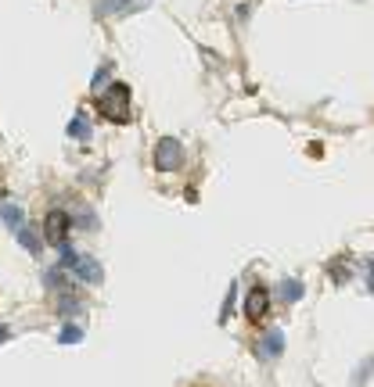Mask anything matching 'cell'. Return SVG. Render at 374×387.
Listing matches in <instances>:
<instances>
[{
	"label": "cell",
	"mask_w": 374,
	"mask_h": 387,
	"mask_svg": "<svg viewBox=\"0 0 374 387\" xmlns=\"http://www.w3.org/2000/svg\"><path fill=\"white\" fill-rule=\"evenodd\" d=\"M108 72H112V64H104V69L94 75V90H101V83H108Z\"/></svg>",
	"instance_id": "obj_14"
},
{
	"label": "cell",
	"mask_w": 374,
	"mask_h": 387,
	"mask_svg": "<svg viewBox=\"0 0 374 387\" xmlns=\"http://www.w3.org/2000/svg\"><path fill=\"white\" fill-rule=\"evenodd\" d=\"M280 351H285V333H280V330H267V333H263V341H259V348H256V355L263 362H270V359H277Z\"/></svg>",
	"instance_id": "obj_6"
},
{
	"label": "cell",
	"mask_w": 374,
	"mask_h": 387,
	"mask_svg": "<svg viewBox=\"0 0 374 387\" xmlns=\"http://www.w3.org/2000/svg\"><path fill=\"white\" fill-rule=\"evenodd\" d=\"M69 230H72V219H69V212H47V219H43V240L51 248H58V251H65L69 248Z\"/></svg>",
	"instance_id": "obj_3"
},
{
	"label": "cell",
	"mask_w": 374,
	"mask_h": 387,
	"mask_svg": "<svg viewBox=\"0 0 374 387\" xmlns=\"http://www.w3.org/2000/svg\"><path fill=\"white\" fill-rule=\"evenodd\" d=\"M267 312H270V290L267 287H252L245 294V316L252 319V322H259Z\"/></svg>",
	"instance_id": "obj_5"
},
{
	"label": "cell",
	"mask_w": 374,
	"mask_h": 387,
	"mask_svg": "<svg viewBox=\"0 0 374 387\" xmlns=\"http://www.w3.org/2000/svg\"><path fill=\"white\" fill-rule=\"evenodd\" d=\"M180 161H184V143L177 137H162L155 143V165L159 169H177Z\"/></svg>",
	"instance_id": "obj_4"
},
{
	"label": "cell",
	"mask_w": 374,
	"mask_h": 387,
	"mask_svg": "<svg viewBox=\"0 0 374 387\" xmlns=\"http://www.w3.org/2000/svg\"><path fill=\"white\" fill-rule=\"evenodd\" d=\"M371 373H374V359H367V362H364V369H356V377H353V387H364Z\"/></svg>",
	"instance_id": "obj_13"
},
{
	"label": "cell",
	"mask_w": 374,
	"mask_h": 387,
	"mask_svg": "<svg viewBox=\"0 0 374 387\" xmlns=\"http://www.w3.org/2000/svg\"><path fill=\"white\" fill-rule=\"evenodd\" d=\"M277 294H280V301H288V305H292V301H299V298H302V283L288 277V280H280Z\"/></svg>",
	"instance_id": "obj_10"
},
{
	"label": "cell",
	"mask_w": 374,
	"mask_h": 387,
	"mask_svg": "<svg viewBox=\"0 0 374 387\" xmlns=\"http://www.w3.org/2000/svg\"><path fill=\"white\" fill-rule=\"evenodd\" d=\"M61 269H69L76 280H83V283H101L104 280V269L98 258H90V255H80V251H61Z\"/></svg>",
	"instance_id": "obj_2"
},
{
	"label": "cell",
	"mask_w": 374,
	"mask_h": 387,
	"mask_svg": "<svg viewBox=\"0 0 374 387\" xmlns=\"http://www.w3.org/2000/svg\"><path fill=\"white\" fill-rule=\"evenodd\" d=\"M69 137H76V140H87V137H90V126H87L83 115H76V119L69 122Z\"/></svg>",
	"instance_id": "obj_12"
},
{
	"label": "cell",
	"mask_w": 374,
	"mask_h": 387,
	"mask_svg": "<svg viewBox=\"0 0 374 387\" xmlns=\"http://www.w3.org/2000/svg\"><path fill=\"white\" fill-rule=\"evenodd\" d=\"M104 14L108 11H119V14H133V11H144V8H151V0H101L98 4Z\"/></svg>",
	"instance_id": "obj_7"
},
{
	"label": "cell",
	"mask_w": 374,
	"mask_h": 387,
	"mask_svg": "<svg viewBox=\"0 0 374 387\" xmlns=\"http://www.w3.org/2000/svg\"><path fill=\"white\" fill-rule=\"evenodd\" d=\"M58 341H61V344H80V341H83V330L76 327V322H65V330L58 333Z\"/></svg>",
	"instance_id": "obj_11"
},
{
	"label": "cell",
	"mask_w": 374,
	"mask_h": 387,
	"mask_svg": "<svg viewBox=\"0 0 374 387\" xmlns=\"http://www.w3.org/2000/svg\"><path fill=\"white\" fill-rule=\"evenodd\" d=\"M130 101H133V97H130V86H126V83H112L108 90H101V97H98V111H101V119L116 122V126L130 122V115H133Z\"/></svg>",
	"instance_id": "obj_1"
},
{
	"label": "cell",
	"mask_w": 374,
	"mask_h": 387,
	"mask_svg": "<svg viewBox=\"0 0 374 387\" xmlns=\"http://www.w3.org/2000/svg\"><path fill=\"white\" fill-rule=\"evenodd\" d=\"M0 222H4L8 230H19V226H25V215H22L19 204H4V201H0Z\"/></svg>",
	"instance_id": "obj_8"
},
{
	"label": "cell",
	"mask_w": 374,
	"mask_h": 387,
	"mask_svg": "<svg viewBox=\"0 0 374 387\" xmlns=\"http://www.w3.org/2000/svg\"><path fill=\"white\" fill-rule=\"evenodd\" d=\"M8 337H11V330H8V327H0V341H8Z\"/></svg>",
	"instance_id": "obj_15"
},
{
	"label": "cell",
	"mask_w": 374,
	"mask_h": 387,
	"mask_svg": "<svg viewBox=\"0 0 374 387\" xmlns=\"http://www.w3.org/2000/svg\"><path fill=\"white\" fill-rule=\"evenodd\" d=\"M14 237H19V244L25 248V251H33V255H40L43 251V244H40V237L29 230V226H19V230H14Z\"/></svg>",
	"instance_id": "obj_9"
},
{
	"label": "cell",
	"mask_w": 374,
	"mask_h": 387,
	"mask_svg": "<svg viewBox=\"0 0 374 387\" xmlns=\"http://www.w3.org/2000/svg\"><path fill=\"white\" fill-rule=\"evenodd\" d=\"M367 290H371V294H374V272H371V277H367Z\"/></svg>",
	"instance_id": "obj_16"
}]
</instances>
